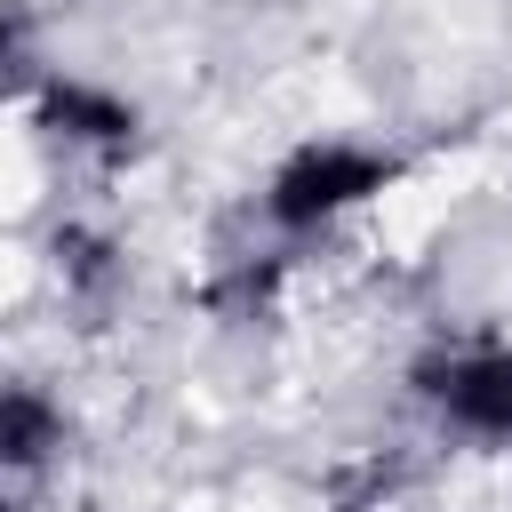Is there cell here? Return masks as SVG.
I'll use <instances>...</instances> for the list:
<instances>
[{"instance_id": "6da1fadb", "label": "cell", "mask_w": 512, "mask_h": 512, "mask_svg": "<svg viewBox=\"0 0 512 512\" xmlns=\"http://www.w3.org/2000/svg\"><path fill=\"white\" fill-rule=\"evenodd\" d=\"M384 176H392V168H384L376 152L312 144V152H296V160L272 176V216H280V224H320V216H336V208L384 192Z\"/></svg>"}, {"instance_id": "7a4b0ae2", "label": "cell", "mask_w": 512, "mask_h": 512, "mask_svg": "<svg viewBox=\"0 0 512 512\" xmlns=\"http://www.w3.org/2000/svg\"><path fill=\"white\" fill-rule=\"evenodd\" d=\"M424 384L448 400L456 424L472 432H512V352H464L448 368H424Z\"/></svg>"}, {"instance_id": "3957f363", "label": "cell", "mask_w": 512, "mask_h": 512, "mask_svg": "<svg viewBox=\"0 0 512 512\" xmlns=\"http://www.w3.org/2000/svg\"><path fill=\"white\" fill-rule=\"evenodd\" d=\"M40 120H48V128H64V136H88V144H128V136H136V112H128V104H112V96H96V88H80V80L48 88Z\"/></svg>"}, {"instance_id": "277c9868", "label": "cell", "mask_w": 512, "mask_h": 512, "mask_svg": "<svg viewBox=\"0 0 512 512\" xmlns=\"http://www.w3.org/2000/svg\"><path fill=\"white\" fill-rule=\"evenodd\" d=\"M56 448V408L40 392H0V472H32Z\"/></svg>"}, {"instance_id": "5b68a950", "label": "cell", "mask_w": 512, "mask_h": 512, "mask_svg": "<svg viewBox=\"0 0 512 512\" xmlns=\"http://www.w3.org/2000/svg\"><path fill=\"white\" fill-rule=\"evenodd\" d=\"M56 264H64L80 288H104V280H112V248H104L96 232H56Z\"/></svg>"}, {"instance_id": "8992f818", "label": "cell", "mask_w": 512, "mask_h": 512, "mask_svg": "<svg viewBox=\"0 0 512 512\" xmlns=\"http://www.w3.org/2000/svg\"><path fill=\"white\" fill-rule=\"evenodd\" d=\"M8 64H16V24L0 16V72H8Z\"/></svg>"}]
</instances>
